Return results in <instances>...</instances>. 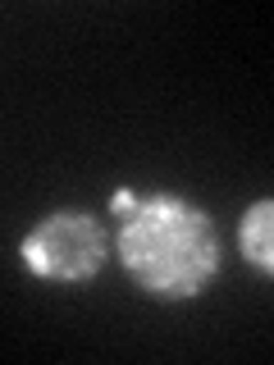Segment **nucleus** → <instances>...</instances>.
<instances>
[{
	"label": "nucleus",
	"mask_w": 274,
	"mask_h": 365,
	"mask_svg": "<svg viewBox=\"0 0 274 365\" xmlns=\"http://www.w3.org/2000/svg\"><path fill=\"white\" fill-rule=\"evenodd\" d=\"M114 220L119 224H114L110 251L146 302H197L224 274V237L210 210L178 192L137 197Z\"/></svg>",
	"instance_id": "1"
},
{
	"label": "nucleus",
	"mask_w": 274,
	"mask_h": 365,
	"mask_svg": "<svg viewBox=\"0 0 274 365\" xmlns=\"http://www.w3.org/2000/svg\"><path fill=\"white\" fill-rule=\"evenodd\" d=\"M19 260L41 283H91L110 260V228L91 210H51L23 233Z\"/></svg>",
	"instance_id": "2"
},
{
	"label": "nucleus",
	"mask_w": 274,
	"mask_h": 365,
	"mask_svg": "<svg viewBox=\"0 0 274 365\" xmlns=\"http://www.w3.org/2000/svg\"><path fill=\"white\" fill-rule=\"evenodd\" d=\"M238 256L247 260L260 279H274V201H251L238 220Z\"/></svg>",
	"instance_id": "3"
}]
</instances>
